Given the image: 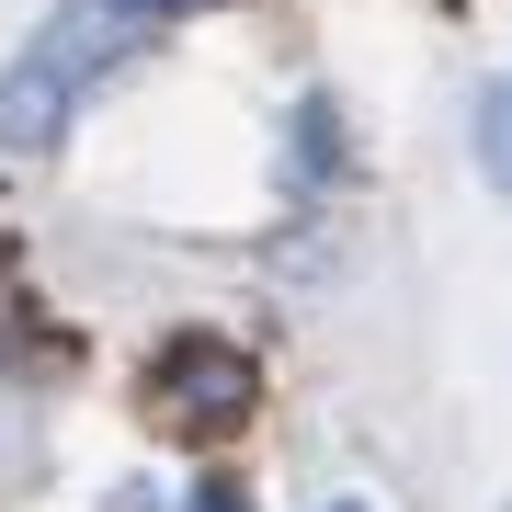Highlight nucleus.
Listing matches in <instances>:
<instances>
[{"instance_id":"7ed1b4c3","label":"nucleus","mask_w":512,"mask_h":512,"mask_svg":"<svg viewBox=\"0 0 512 512\" xmlns=\"http://www.w3.org/2000/svg\"><path fill=\"white\" fill-rule=\"evenodd\" d=\"M478 160H490V171H501V194H512V80L478 103Z\"/></svg>"},{"instance_id":"20e7f679","label":"nucleus","mask_w":512,"mask_h":512,"mask_svg":"<svg viewBox=\"0 0 512 512\" xmlns=\"http://www.w3.org/2000/svg\"><path fill=\"white\" fill-rule=\"evenodd\" d=\"M194 512H251V501H239L228 478H205V490H194Z\"/></svg>"},{"instance_id":"f03ea898","label":"nucleus","mask_w":512,"mask_h":512,"mask_svg":"<svg viewBox=\"0 0 512 512\" xmlns=\"http://www.w3.org/2000/svg\"><path fill=\"white\" fill-rule=\"evenodd\" d=\"M262 399V376H251V353L217 342V330H183V342L148 365V410L171 421V433H239Z\"/></svg>"},{"instance_id":"f257e3e1","label":"nucleus","mask_w":512,"mask_h":512,"mask_svg":"<svg viewBox=\"0 0 512 512\" xmlns=\"http://www.w3.org/2000/svg\"><path fill=\"white\" fill-rule=\"evenodd\" d=\"M137 46H148V12H126V0H80V12H57L46 35L12 57V80H0V148H57L69 103L92 92V80H114Z\"/></svg>"},{"instance_id":"423d86ee","label":"nucleus","mask_w":512,"mask_h":512,"mask_svg":"<svg viewBox=\"0 0 512 512\" xmlns=\"http://www.w3.org/2000/svg\"><path fill=\"white\" fill-rule=\"evenodd\" d=\"M330 512H365V501H330Z\"/></svg>"},{"instance_id":"39448f33","label":"nucleus","mask_w":512,"mask_h":512,"mask_svg":"<svg viewBox=\"0 0 512 512\" xmlns=\"http://www.w3.org/2000/svg\"><path fill=\"white\" fill-rule=\"evenodd\" d=\"M126 12H148V23H171V12H217V0H126Z\"/></svg>"}]
</instances>
